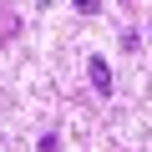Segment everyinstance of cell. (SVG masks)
Here are the masks:
<instances>
[{"instance_id":"1","label":"cell","mask_w":152,"mask_h":152,"mask_svg":"<svg viewBox=\"0 0 152 152\" xmlns=\"http://www.w3.org/2000/svg\"><path fill=\"white\" fill-rule=\"evenodd\" d=\"M86 71H91V86L107 96V91H112V66H107L102 56H91V66H86Z\"/></svg>"},{"instance_id":"2","label":"cell","mask_w":152,"mask_h":152,"mask_svg":"<svg viewBox=\"0 0 152 152\" xmlns=\"http://www.w3.org/2000/svg\"><path fill=\"white\" fill-rule=\"evenodd\" d=\"M56 147H61V137H56V132H46V137H41V152H56Z\"/></svg>"},{"instance_id":"3","label":"cell","mask_w":152,"mask_h":152,"mask_svg":"<svg viewBox=\"0 0 152 152\" xmlns=\"http://www.w3.org/2000/svg\"><path fill=\"white\" fill-rule=\"evenodd\" d=\"M71 5L81 10V15H96V0H71Z\"/></svg>"}]
</instances>
